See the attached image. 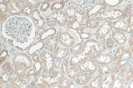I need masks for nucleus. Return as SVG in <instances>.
Wrapping results in <instances>:
<instances>
[{
    "label": "nucleus",
    "mask_w": 133,
    "mask_h": 88,
    "mask_svg": "<svg viewBox=\"0 0 133 88\" xmlns=\"http://www.w3.org/2000/svg\"><path fill=\"white\" fill-rule=\"evenodd\" d=\"M64 77V75L60 71L55 70L51 74H39L35 78V82L37 87L48 88L49 86L59 83Z\"/></svg>",
    "instance_id": "f257e3e1"
},
{
    "label": "nucleus",
    "mask_w": 133,
    "mask_h": 88,
    "mask_svg": "<svg viewBox=\"0 0 133 88\" xmlns=\"http://www.w3.org/2000/svg\"><path fill=\"white\" fill-rule=\"evenodd\" d=\"M99 21L106 20H122L125 18L122 11L119 9H111L100 11L94 15Z\"/></svg>",
    "instance_id": "f03ea898"
},
{
    "label": "nucleus",
    "mask_w": 133,
    "mask_h": 88,
    "mask_svg": "<svg viewBox=\"0 0 133 88\" xmlns=\"http://www.w3.org/2000/svg\"><path fill=\"white\" fill-rule=\"evenodd\" d=\"M40 58L43 63L42 65L43 71L47 74H51L55 70V58L52 53L43 51L40 54Z\"/></svg>",
    "instance_id": "7ed1b4c3"
},
{
    "label": "nucleus",
    "mask_w": 133,
    "mask_h": 88,
    "mask_svg": "<svg viewBox=\"0 0 133 88\" xmlns=\"http://www.w3.org/2000/svg\"><path fill=\"white\" fill-rule=\"evenodd\" d=\"M88 58L99 66L109 65L113 61V57L112 55L108 53L102 54L95 52H92Z\"/></svg>",
    "instance_id": "20e7f679"
},
{
    "label": "nucleus",
    "mask_w": 133,
    "mask_h": 88,
    "mask_svg": "<svg viewBox=\"0 0 133 88\" xmlns=\"http://www.w3.org/2000/svg\"><path fill=\"white\" fill-rule=\"evenodd\" d=\"M56 36L60 44L65 47H71L75 44L74 38L68 33L61 31Z\"/></svg>",
    "instance_id": "39448f33"
},
{
    "label": "nucleus",
    "mask_w": 133,
    "mask_h": 88,
    "mask_svg": "<svg viewBox=\"0 0 133 88\" xmlns=\"http://www.w3.org/2000/svg\"><path fill=\"white\" fill-rule=\"evenodd\" d=\"M112 27V23L110 20H106L98 28L96 36L100 40H103L111 31Z\"/></svg>",
    "instance_id": "423d86ee"
},
{
    "label": "nucleus",
    "mask_w": 133,
    "mask_h": 88,
    "mask_svg": "<svg viewBox=\"0 0 133 88\" xmlns=\"http://www.w3.org/2000/svg\"><path fill=\"white\" fill-rule=\"evenodd\" d=\"M97 65L93 61L87 59L79 65L78 70L81 72H91L95 74L98 70Z\"/></svg>",
    "instance_id": "0eeeda50"
},
{
    "label": "nucleus",
    "mask_w": 133,
    "mask_h": 88,
    "mask_svg": "<svg viewBox=\"0 0 133 88\" xmlns=\"http://www.w3.org/2000/svg\"><path fill=\"white\" fill-rule=\"evenodd\" d=\"M14 62L20 63L27 69L30 68L32 64V61L30 57L23 53L17 55L14 58Z\"/></svg>",
    "instance_id": "6e6552de"
},
{
    "label": "nucleus",
    "mask_w": 133,
    "mask_h": 88,
    "mask_svg": "<svg viewBox=\"0 0 133 88\" xmlns=\"http://www.w3.org/2000/svg\"><path fill=\"white\" fill-rule=\"evenodd\" d=\"M94 74L91 72L79 74L75 78V82L79 85L87 84L91 80Z\"/></svg>",
    "instance_id": "1a4fd4ad"
},
{
    "label": "nucleus",
    "mask_w": 133,
    "mask_h": 88,
    "mask_svg": "<svg viewBox=\"0 0 133 88\" xmlns=\"http://www.w3.org/2000/svg\"><path fill=\"white\" fill-rule=\"evenodd\" d=\"M111 37L115 42L121 45L126 44L127 38L123 31L116 30L112 32Z\"/></svg>",
    "instance_id": "9d476101"
},
{
    "label": "nucleus",
    "mask_w": 133,
    "mask_h": 88,
    "mask_svg": "<svg viewBox=\"0 0 133 88\" xmlns=\"http://www.w3.org/2000/svg\"><path fill=\"white\" fill-rule=\"evenodd\" d=\"M88 57L80 51L74 54L69 61L70 67H76L82 62L87 59Z\"/></svg>",
    "instance_id": "9b49d317"
},
{
    "label": "nucleus",
    "mask_w": 133,
    "mask_h": 88,
    "mask_svg": "<svg viewBox=\"0 0 133 88\" xmlns=\"http://www.w3.org/2000/svg\"><path fill=\"white\" fill-rule=\"evenodd\" d=\"M10 84L18 88H31L29 83L26 80L18 77L11 79Z\"/></svg>",
    "instance_id": "f8f14e48"
},
{
    "label": "nucleus",
    "mask_w": 133,
    "mask_h": 88,
    "mask_svg": "<svg viewBox=\"0 0 133 88\" xmlns=\"http://www.w3.org/2000/svg\"><path fill=\"white\" fill-rule=\"evenodd\" d=\"M96 41L93 39L87 40L82 45V49L80 52L89 58L90 54L92 53L93 46Z\"/></svg>",
    "instance_id": "ddd939ff"
},
{
    "label": "nucleus",
    "mask_w": 133,
    "mask_h": 88,
    "mask_svg": "<svg viewBox=\"0 0 133 88\" xmlns=\"http://www.w3.org/2000/svg\"><path fill=\"white\" fill-rule=\"evenodd\" d=\"M63 46H57L54 53L55 58L57 60L64 59L68 55V50Z\"/></svg>",
    "instance_id": "4468645a"
},
{
    "label": "nucleus",
    "mask_w": 133,
    "mask_h": 88,
    "mask_svg": "<svg viewBox=\"0 0 133 88\" xmlns=\"http://www.w3.org/2000/svg\"><path fill=\"white\" fill-rule=\"evenodd\" d=\"M15 1L10 5L9 9L10 13L12 15H16L23 13V8L18 1Z\"/></svg>",
    "instance_id": "2eb2a0df"
},
{
    "label": "nucleus",
    "mask_w": 133,
    "mask_h": 88,
    "mask_svg": "<svg viewBox=\"0 0 133 88\" xmlns=\"http://www.w3.org/2000/svg\"><path fill=\"white\" fill-rule=\"evenodd\" d=\"M133 54L130 49L125 50L120 58L117 62L121 67L127 64L132 57Z\"/></svg>",
    "instance_id": "dca6fc26"
},
{
    "label": "nucleus",
    "mask_w": 133,
    "mask_h": 88,
    "mask_svg": "<svg viewBox=\"0 0 133 88\" xmlns=\"http://www.w3.org/2000/svg\"><path fill=\"white\" fill-rule=\"evenodd\" d=\"M59 42L56 36L54 35L51 37L46 41V45L48 50L54 53Z\"/></svg>",
    "instance_id": "f3484780"
},
{
    "label": "nucleus",
    "mask_w": 133,
    "mask_h": 88,
    "mask_svg": "<svg viewBox=\"0 0 133 88\" xmlns=\"http://www.w3.org/2000/svg\"><path fill=\"white\" fill-rule=\"evenodd\" d=\"M112 27L116 30L121 31L129 33L127 23L122 20H118L112 23Z\"/></svg>",
    "instance_id": "a211bd4d"
},
{
    "label": "nucleus",
    "mask_w": 133,
    "mask_h": 88,
    "mask_svg": "<svg viewBox=\"0 0 133 88\" xmlns=\"http://www.w3.org/2000/svg\"><path fill=\"white\" fill-rule=\"evenodd\" d=\"M114 79V74H108L103 78L99 88H111Z\"/></svg>",
    "instance_id": "6ab92c4d"
},
{
    "label": "nucleus",
    "mask_w": 133,
    "mask_h": 88,
    "mask_svg": "<svg viewBox=\"0 0 133 88\" xmlns=\"http://www.w3.org/2000/svg\"><path fill=\"white\" fill-rule=\"evenodd\" d=\"M14 63L15 71L17 76L22 78L24 77L26 75V68L20 63L14 62Z\"/></svg>",
    "instance_id": "aec40b11"
},
{
    "label": "nucleus",
    "mask_w": 133,
    "mask_h": 88,
    "mask_svg": "<svg viewBox=\"0 0 133 88\" xmlns=\"http://www.w3.org/2000/svg\"><path fill=\"white\" fill-rule=\"evenodd\" d=\"M107 7V5L104 2L103 3H99L96 4L87 12H89L92 11V12L88 14V15L87 16L90 17V16L91 17L92 15H95L101 10L105 9Z\"/></svg>",
    "instance_id": "412c9836"
},
{
    "label": "nucleus",
    "mask_w": 133,
    "mask_h": 88,
    "mask_svg": "<svg viewBox=\"0 0 133 88\" xmlns=\"http://www.w3.org/2000/svg\"><path fill=\"white\" fill-rule=\"evenodd\" d=\"M103 76L98 74L91 80L89 83L90 88H99L104 78Z\"/></svg>",
    "instance_id": "4be33fe9"
},
{
    "label": "nucleus",
    "mask_w": 133,
    "mask_h": 88,
    "mask_svg": "<svg viewBox=\"0 0 133 88\" xmlns=\"http://www.w3.org/2000/svg\"><path fill=\"white\" fill-rule=\"evenodd\" d=\"M106 44L105 42L103 40H100L98 42L96 41L93 47V50L94 52L101 53L106 49Z\"/></svg>",
    "instance_id": "5701e85b"
},
{
    "label": "nucleus",
    "mask_w": 133,
    "mask_h": 88,
    "mask_svg": "<svg viewBox=\"0 0 133 88\" xmlns=\"http://www.w3.org/2000/svg\"><path fill=\"white\" fill-rule=\"evenodd\" d=\"M57 23L59 26L63 27L68 21L67 18L64 12L62 11H57Z\"/></svg>",
    "instance_id": "b1692460"
},
{
    "label": "nucleus",
    "mask_w": 133,
    "mask_h": 88,
    "mask_svg": "<svg viewBox=\"0 0 133 88\" xmlns=\"http://www.w3.org/2000/svg\"><path fill=\"white\" fill-rule=\"evenodd\" d=\"M32 17L34 20L37 22L38 27H41L44 25V19L41 16L40 12L38 10H36L34 11Z\"/></svg>",
    "instance_id": "393cba45"
},
{
    "label": "nucleus",
    "mask_w": 133,
    "mask_h": 88,
    "mask_svg": "<svg viewBox=\"0 0 133 88\" xmlns=\"http://www.w3.org/2000/svg\"><path fill=\"white\" fill-rule=\"evenodd\" d=\"M78 10L75 7L71 6L65 10L64 13L67 18L71 20L73 19Z\"/></svg>",
    "instance_id": "a878e982"
},
{
    "label": "nucleus",
    "mask_w": 133,
    "mask_h": 88,
    "mask_svg": "<svg viewBox=\"0 0 133 88\" xmlns=\"http://www.w3.org/2000/svg\"><path fill=\"white\" fill-rule=\"evenodd\" d=\"M66 25L67 27L70 29L78 30L81 28L83 24L75 19H73L67 21Z\"/></svg>",
    "instance_id": "bb28decb"
},
{
    "label": "nucleus",
    "mask_w": 133,
    "mask_h": 88,
    "mask_svg": "<svg viewBox=\"0 0 133 88\" xmlns=\"http://www.w3.org/2000/svg\"><path fill=\"white\" fill-rule=\"evenodd\" d=\"M57 11H55L52 12L47 18V24L50 27L56 26L57 23Z\"/></svg>",
    "instance_id": "cd10ccee"
},
{
    "label": "nucleus",
    "mask_w": 133,
    "mask_h": 88,
    "mask_svg": "<svg viewBox=\"0 0 133 88\" xmlns=\"http://www.w3.org/2000/svg\"><path fill=\"white\" fill-rule=\"evenodd\" d=\"M98 74L104 76L111 73V67L109 65H99L97 70Z\"/></svg>",
    "instance_id": "c85d7f7f"
},
{
    "label": "nucleus",
    "mask_w": 133,
    "mask_h": 88,
    "mask_svg": "<svg viewBox=\"0 0 133 88\" xmlns=\"http://www.w3.org/2000/svg\"><path fill=\"white\" fill-rule=\"evenodd\" d=\"M99 24L98 20L93 17L89 18L87 21L85 23V26L87 28L94 29L98 27Z\"/></svg>",
    "instance_id": "c756f323"
},
{
    "label": "nucleus",
    "mask_w": 133,
    "mask_h": 88,
    "mask_svg": "<svg viewBox=\"0 0 133 88\" xmlns=\"http://www.w3.org/2000/svg\"><path fill=\"white\" fill-rule=\"evenodd\" d=\"M79 70L76 67H70L67 73L68 77L71 79H75L78 75Z\"/></svg>",
    "instance_id": "7c9ffc66"
},
{
    "label": "nucleus",
    "mask_w": 133,
    "mask_h": 88,
    "mask_svg": "<svg viewBox=\"0 0 133 88\" xmlns=\"http://www.w3.org/2000/svg\"><path fill=\"white\" fill-rule=\"evenodd\" d=\"M69 65V59L67 58L64 59L60 64L59 70L64 75L67 73Z\"/></svg>",
    "instance_id": "2f4dec72"
},
{
    "label": "nucleus",
    "mask_w": 133,
    "mask_h": 88,
    "mask_svg": "<svg viewBox=\"0 0 133 88\" xmlns=\"http://www.w3.org/2000/svg\"><path fill=\"white\" fill-rule=\"evenodd\" d=\"M125 50V48L123 46H120L118 47L113 57V61L115 62L118 61L122 56Z\"/></svg>",
    "instance_id": "473e14b6"
},
{
    "label": "nucleus",
    "mask_w": 133,
    "mask_h": 88,
    "mask_svg": "<svg viewBox=\"0 0 133 88\" xmlns=\"http://www.w3.org/2000/svg\"><path fill=\"white\" fill-rule=\"evenodd\" d=\"M65 5V3L62 1H58L53 3L51 7L52 11H59L63 9Z\"/></svg>",
    "instance_id": "72a5a7b5"
},
{
    "label": "nucleus",
    "mask_w": 133,
    "mask_h": 88,
    "mask_svg": "<svg viewBox=\"0 0 133 88\" xmlns=\"http://www.w3.org/2000/svg\"><path fill=\"white\" fill-rule=\"evenodd\" d=\"M11 75L9 73L4 71L3 73L1 76L0 82L2 83L6 84L11 81Z\"/></svg>",
    "instance_id": "f704fd0d"
},
{
    "label": "nucleus",
    "mask_w": 133,
    "mask_h": 88,
    "mask_svg": "<svg viewBox=\"0 0 133 88\" xmlns=\"http://www.w3.org/2000/svg\"><path fill=\"white\" fill-rule=\"evenodd\" d=\"M76 1L77 2H78V3H77L74 2V4L76 6L82 8L83 9H84L90 6H89L91 4V2L90 1H85L84 4L83 3L85 1L83 0H83H82V1L81 0H77Z\"/></svg>",
    "instance_id": "c9c22d12"
},
{
    "label": "nucleus",
    "mask_w": 133,
    "mask_h": 88,
    "mask_svg": "<svg viewBox=\"0 0 133 88\" xmlns=\"http://www.w3.org/2000/svg\"><path fill=\"white\" fill-rule=\"evenodd\" d=\"M2 68L3 69L5 72H8L11 74H14L15 71L11 67V64L8 62H6L3 63L2 65Z\"/></svg>",
    "instance_id": "e433bc0d"
},
{
    "label": "nucleus",
    "mask_w": 133,
    "mask_h": 88,
    "mask_svg": "<svg viewBox=\"0 0 133 88\" xmlns=\"http://www.w3.org/2000/svg\"><path fill=\"white\" fill-rule=\"evenodd\" d=\"M82 44L81 43H78L74 44L72 46L70 49V51L74 54L79 52L82 49Z\"/></svg>",
    "instance_id": "4c0bfd02"
},
{
    "label": "nucleus",
    "mask_w": 133,
    "mask_h": 88,
    "mask_svg": "<svg viewBox=\"0 0 133 88\" xmlns=\"http://www.w3.org/2000/svg\"><path fill=\"white\" fill-rule=\"evenodd\" d=\"M122 11L125 18L128 17L131 14L132 12V5L130 4L126 5Z\"/></svg>",
    "instance_id": "58836bf2"
},
{
    "label": "nucleus",
    "mask_w": 133,
    "mask_h": 88,
    "mask_svg": "<svg viewBox=\"0 0 133 88\" xmlns=\"http://www.w3.org/2000/svg\"><path fill=\"white\" fill-rule=\"evenodd\" d=\"M106 44L108 49L111 50L115 47V42L111 37H110L107 39Z\"/></svg>",
    "instance_id": "ea45409f"
},
{
    "label": "nucleus",
    "mask_w": 133,
    "mask_h": 88,
    "mask_svg": "<svg viewBox=\"0 0 133 88\" xmlns=\"http://www.w3.org/2000/svg\"><path fill=\"white\" fill-rule=\"evenodd\" d=\"M128 27L129 33H133V13L129 16L127 22Z\"/></svg>",
    "instance_id": "a19ab883"
},
{
    "label": "nucleus",
    "mask_w": 133,
    "mask_h": 88,
    "mask_svg": "<svg viewBox=\"0 0 133 88\" xmlns=\"http://www.w3.org/2000/svg\"><path fill=\"white\" fill-rule=\"evenodd\" d=\"M70 83V82L68 78L66 77H65L59 84L62 88H68Z\"/></svg>",
    "instance_id": "79ce46f5"
},
{
    "label": "nucleus",
    "mask_w": 133,
    "mask_h": 88,
    "mask_svg": "<svg viewBox=\"0 0 133 88\" xmlns=\"http://www.w3.org/2000/svg\"><path fill=\"white\" fill-rule=\"evenodd\" d=\"M23 13L26 15H30L32 13L33 9L32 8L28 5L26 4L23 7Z\"/></svg>",
    "instance_id": "37998d69"
},
{
    "label": "nucleus",
    "mask_w": 133,
    "mask_h": 88,
    "mask_svg": "<svg viewBox=\"0 0 133 88\" xmlns=\"http://www.w3.org/2000/svg\"><path fill=\"white\" fill-rule=\"evenodd\" d=\"M26 3L32 8L37 6L39 4V1L37 0H27Z\"/></svg>",
    "instance_id": "c03bdc74"
},
{
    "label": "nucleus",
    "mask_w": 133,
    "mask_h": 88,
    "mask_svg": "<svg viewBox=\"0 0 133 88\" xmlns=\"http://www.w3.org/2000/svg\"><path fill=\"white\" fill-rule=\"evenodd\" d=\"M111 67V73H117L119 71L120 66L117 61L116 62L114 63Z\"/></svg>",
    "instance_id": "a18cd8bd"
},
{
    "label": "nucleus",
    "mask_w": 133,
    "mask_h": 88,
    "mask_svg": "<svg viewBox=\"0 0 133 88\" xmlns=\"http://www.w3.org/2000/svg\"><path fill=\"white\" fill-rule=\"evenodd\" d=\"M8 54V51L6 50H4L1 53V64L6 59Z\"/></svg>",
    "instance_id": "49530a36"
},
{
    "label": "nucleus",
    "mask_w": 133,
    "mask_h": 88,
    "mask_svg": "<svg viewBox=\"0 0 133 88\" xmlns=\"http://www.w3.org/2000/svg\"><path fill=\"white\" fill-rule=\"evenodd\" d=\"M133 76V66L131 67L126 74V79L127 80L130 79Z\"/></svg>",
    "instance_id": "de8ad7c7"
},
{
    "label": "nucleus",
    "mask_w": 133,
    "mask_h": 88,
    "mask_svg": "<svg viewBox=\"0 0 133 88\" xmlns=\"http://www.w3.org/2000/svg\"><path fill=\"white\" fill-rule=\"evenodd\" d=\"M1 12L3 13H6L8 11V6L5 3H2L0 4Z\"/></svg>",
    "instance_id": "09e8293b"
},
{
    "label": "nucleus",
    "mask_w": 133,
    "mask_h": 88,
    "mask_svg": "<svg viewBox=\"0 0 133 88\" xmlns=\"http://www.w3.org/2000/svg\"><path fill=\"white\" fill-rule=\"evenodd\" d=\"M79 34L80 36L81 39H87L90 38L92 35L90 33H86L84 32H81Z\"/></svg>",
    "instance_id": "8fccbe9b"
},
{
    "label": "nucleus",
    "mask_w": 133,
    "mask_h": 88,
    "mask_svg": "<svg viewBox=\"0 0 133 88\" xmlns=\"http://www.w3.org/2000/svg\"><path fill=\"white\" fill-rule=\"evenodd\" d=\"M50 6L49 3L45 2L43 3L41 7V9L42 11L45 12L46 11Z\"/></svg>",
    "instance_id": "3c124183"
},
{
    "label": "nucleus",
    "mask_w": 133,
    "mask_h": 88,
    "mask_svg": "<svg viewBox=\"0 0 133 88\" xmlns=\"http://www.w3.org/2000/svg\"><path fill=\"white\" fill-rule=\"evenodd\" d=\"M33 59L35 62H37L40 61L39 57L36 54H34L33 56Z\"/></svg>",
    "instance_id": "603ef678"
},
{
    "label": "nucleus",
    "mask_w": 133,
    "mask_h": 88,
    "mask_svg": "<svg viewBox=\"0 0 133 88\" xmlns=\"http://www.w3.org/2000/svg\"><path fill=\"white\" fill-rule=\"evenodd\" d=\"M48 88H62L59 83L52 85L49 86Z\"/></svg>",
    "instance_id": "864d4df0"
},
{
    "label": "nucleus",
    "mask_w": 133,
    "mask_h": 88,
    "mask_svg": "<svg viewBox=\"0 0 133 88\" xmlns=\"http://www.w3.org/2000/svg\"><path fill=\"white\" fill-rule=\"evenodd\" d=\"M129 46H131L133 45V34L131 36L129 41Z\"/></svg>",
    "instance_id": "5fc2aeb1"
},
{
    "label": "nucleus",
    "mask_w": 133,
    "mask_h": 88,
    "mask_svg": "<svg viewBox=\"0 0 133 88\" xmlns=\"http://www.w3.org/2000/svg\"><path fill=\"white\" fill-rule=\"evenodd\" d=\"M7 18V16L4 13L0 12V20H5Z\"/></svg>",
    "instance_id": "6e6d98bb"
},
{
    "label": "nucleus",
    "mask_w": 133,
    "mask_h": 88,
    "mask_svg": "<svg viewBox=\"0 0 133 88\" xmlns=\"http://www.w3.org/2000/svg\"><path fill=\"white\" fill-rule=\"evenodd\" d=\"M68 88H75V86L72 81L70 82Z\"/></svg>",
    "instance_id": "4d7b16f0"
},
{
    "label": "nucleus",
    "mask_w": 133,
    "mask_h": 88,
    "mask_svg": "<svg viewBox=\"0 0 133 88\" xmlns=\"http://www.w3.org/2000/svg\"><path fill=\"white\" fill-rule=\"evenodd\" d=\"M127 70V68L126 67H124L121 69L120 71V74H123Z\"/></svg>",
    "instance_id": "13d9d810"
},
{
    "label": "nucleus",
    "mask_w": 133,
    "mask_h": 88,
    "mask_svg": "<svg viewBox=\"0 0 133 88\" xmlns=\"http://www.w3.org/2000/svg\"><path fill=\"white\" fill-rule=\"evenodd\" d=\"M4 88H18L14 87L11 85H9L6 86Z\"/></svg>",
    "instance_id": "bf43d9fd"
},
{
    "label": "nucleus",
    "mask_w": 133,
    "mask_h": 88,
    "mask_svg": "<svg viewBox=\"0 0 133 88\" xmlns=\"http://www.w3.org/2000/svg\"><path fill=\"white\" fill-rule=\"evenodd\" d=\"M3 2L6 4L10 3L11 2V0H3Z\"/></svg>",
    "instance_id": "052dcab7"
},
{
    "label": "nucleus",
    "mask_w": 133,
    "mask_h": 88,
    "mask_svg": "<svg viewBox=\"0 0 133 88\" xmlns=\"http://www.w3.org/2000/svg\"><path fill=\"white\" fill-rule=\"evenodd\" d=\"M131 47L130 50L132 53L133 57V45Z\"/></svg>",
    "instance_id": "680f3d73"
},
{
    "label": "nucleus",
    "mask_w": 133,
    "mask_h": 88,
    "mask_svg": "<svg viewBox=\"0 0 133 88\" xmlns=\"http://www.w3.org/2000/svg\"><path fill=\"white\" fill-rule=\"evenodd\" d=\"M82 88H89V86L87 85H85L83 86Z\"/></svg>",
    "instance_id": "e2e57ef3"
},
{
    "label": "nucleus",
    "mask_w": 133,
    "mask_h": 88,
    "mask_svg": "<svg viewBox=\"0 0 133 88\" xmlns=\"http://www.w3.org/2000/svg\"><path fill=\"white\" fill-rule=\"evenodd\" d=\"M62 1L64 3H65L68 2V1H69V0H62Z\"/></svg>",
    "instance_id": "0e129e2a"
},
{
    "label": "nucleus",
    "mask_w": 133,
    "mask_h": 88,
    "mask_svg": "<svg viewBox=\"0 0 133 88\" xmlns=\"http://www.w3.org/2000/svg\"><path fill=\"white\" fill-rule=\"evenodd\" d=\"M45 1H46L47 2H51L52 1H54V0H45Z\"/></svg>",
    "instance_id": "69168bd1"
},
{
    "label": "nucleus",
    "mask_w": 133,
    "mask_h": 88,
    "mask_svg": "<svg viewBox=\"0 0 133 88\" xmlns=\"http://www.w3.org/2000/svg\"><path fill=\"white\" fill-rule=\"evenodd\" d=\"M37 88H40V87H37Z\"/></svg>",
    "instance_id": "338daca9"
},
{
    "label": "nucleus",
    "mask_w": 133,
    "mask_h": 88,
    "mask_svg": "<svg viewBox=\"0 0 133 88\" xmlns=\"http://www.w3.org/2000/svg\"><path fill=\"white\" fill-rule=\"evenodd\" d=\"M132 6H133V4H132Z\"/></svg>",
    "instance_id": "774afa93"
}]
</instances>
